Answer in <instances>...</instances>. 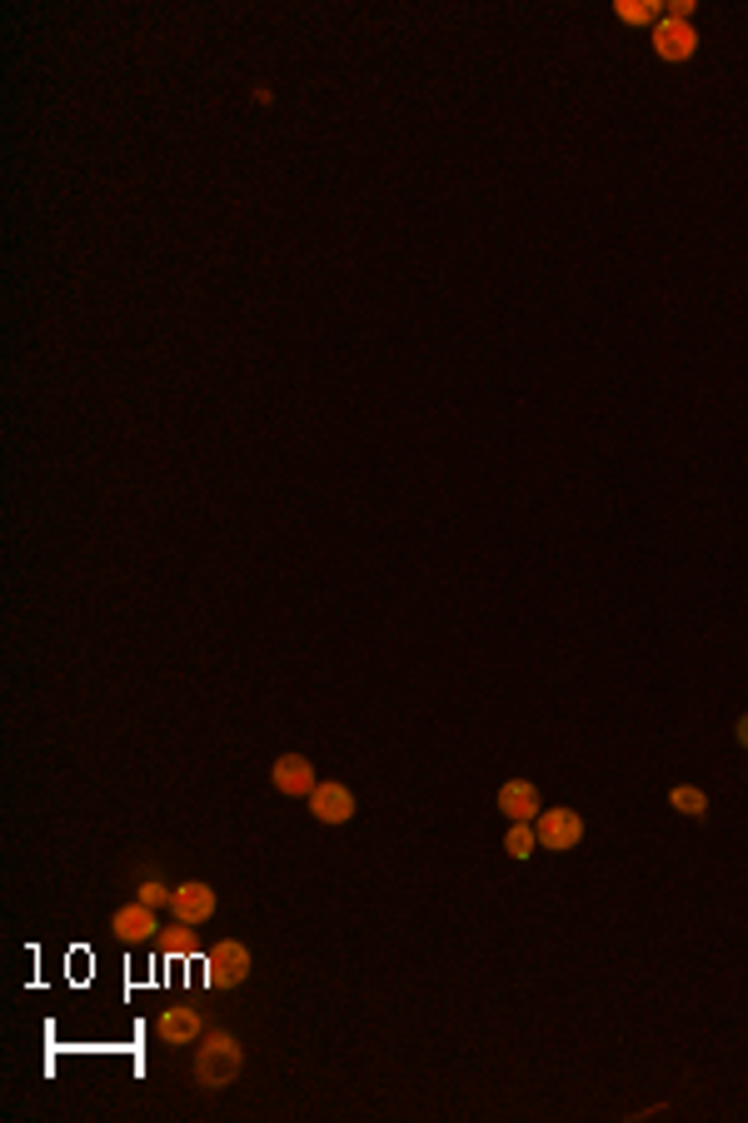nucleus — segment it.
Returning a JSON list of instances; mask_svg holds the SVG:
<instances>
[{
	"mask_svg": "<svg viewBox=\"0 0 748 1123\" xmlns=\"http://www.w3.org/2000/svg\"><path fill=\"white\" fill-rule=\"evenodd\" d=\"M245 1068V1049L234 1034H210V1039L195 1049V1084L200 1088H230Z\"/></svg>",
	"mask_w": 748,
	"mask_h": 1123,
	"instance_id": "1",
	"label": "nucleus"
},
{
	"mask_svg": "<svg viewBox=\"0 0 748 1123\" xmlns=\"http://www.w3.org/2000/svg\"><path fill=\"white\" fill-rule=\"evenodd\" d=\"M205 979H210V989H240V983L250 979V949L240 944V939L215 944L210 954H205Z\"/></svg>",
	"mask_w": 748,
	"mask_h": 1123,
	"instance_id": "2",
	"label": "nucleus"
},
{
	"mask_svg": "<svg viewBox=\"0 0 748 1123\" xmlns=\"http://www.w3.org/2000/svg\"><path fill=\"white\" fill-rule=\"evenodd\" d=\"M693 50H699V31H693L689 21H674V15H664V21L654 25V56L668 60V65H684V60H693Z\"/></svg>",
	"mask_w": 748,
	"mask_h": 1123,
	"instance_id": "3",
	"label": "nucleus"
},
{
	"mask_svg": "<svg viewBox=\"0 0 748 1123\" xmlns=\"http://www.w3.org/2000/svg\"><path fill=\"white\" fill-rule=\"evenodd\" d=\"M534 834L544 849H574V844L584 840V819L574 814V809H544V814L534 819Z\"/></svg>",
	"mask_w": 748,
	"mask_h": 1123,
	"instance_id": "4",
	"label": "nucleus"
},
{
	"mask_svg": "<svg viewBox=\"0 0 748 1123\" xmlns=\"http://www.w3.org/2000/svg\"><path fill=\"white\" fill-rule=\"evenodd\" d=\"M269 784H275L280 794H290V799H310L319 780H315V764H310L304 754H280L275 769H269Z\"/></svg>",
	"mask_w": 748,
	"mask_h": 1123,
	"instance_id": "5",
	"label": "nucleus"
},
{
	"mask_svg": "<svg viewBox=\"0 0 748 1123\" xmlns=\"http://www.w3.org/2000/svg\"><path fill=\"white\" fill-rule=\"evenodd\" d=\"M310 814H315L319 824H350V819H354L350 784H335V780L315 784V794H310Z\"/></svg>",
	"mask_w": 748,
	"mask_h": 1123,
	"instance_id": "6",
	"label": "nucleus"
},
{
	"mask_svg": "<svg viewBox=\"0 0 748 1123\" xmlns=\"http://www.w3.org/2000/svg\"><path fill=\"white\" fill-rule=\"evenodd\" d=\"M110 934L120 939V944H145V939H155L160 934V923H155V909L150 904H125V909H116L110 914Z\"/></svg>",
	"mask_w": 748,
	"mask_h": 1123,
	"instance_id": "7",
	"label": "nucleus"
},
{
	"mask_svg": "<svg viewBox=\"0 0 748 1123\" xmlns=\"http://www.w3.org/2000/svg\"><path fill=\"white\" fill-rule=\"evenodd\" d=\"M499 809L509 824H534V819L544 814V799H539V789L529 780H509L499 789Z\"/></svg>",
	"mask_w": 748,
	"mask_h": 1123,
	"instance_id": "8",
	"label": "nucleus"
},
{
	"mask_svg": "<svg viewBox=\"0 0 748 1123\" xmlns=\"http://www.w3.org/2000/svg\"><path fill=\"white\" fill-rule=\"evenodd\" d=\"M170 914L180 923H205L215 914V889L190 879V884H176V898H170Z\"/></svg>",
	"mask_w": 748,
	"mask_h": 1123,
	"instance_id": "9",
	"label": "nucleus"
},
{
	"mask_svg": "<svg viewBox=\"0 0 748 1123\" xmlns=\"http://www.w3.org/2000/svg\"><path fill=\"white\" fill-rule=\"evenodd\" d=\"M155 1034H160V1043H170V1049H185V1043H195L200 1034H205V1018H200L195 1009H165Z\"/></svg>",
	"mask_w": 748,
	"mask_h": 1123,
	"instance_id": "10",
	"label": "nucleus"
},
{
	"mask_svg": "<svg viewBox=\"0 0 748 1123\" xmlns=\"http://www.w3.org/2000/svg\"><path fill=\"white\" fill-rule=\"evenodd\" d=\"M155 949H160L165 958H195L200 954V939H195V923H170V929H160L155 934Z\"/></svg>",
	"mask_w": 748,
	"mask_h": 1123,
	"instance_id": "11",
	"label": "nucleus"
},
{
	"mask_svg": "<svg viewBox=\"0 0 748 1123\" xmlns=\"http://www.w3.org/2000/svg\"><path fill=\"white\" fill-rule=\"evenodd\" d=\"M614 15H619L624 25H659L664 21V5H659V0H619Z\"/></svg>",
	"mask_w": 748,
	"mask_h": 1123,
	"instance_id": "12",
	"label": "nucleus"
},
{
	"mask_svg": "<svg viewBox=\"0 0 748 1123\" xmlns=\"http://www.w3.org/2000/svg\"><path fill=\"white\" fill-rule=\"evenodd\" d=\"M668 805H674L678 814L699 819V814H709V794H703V789H693V784H678V789L668 794Z\"/></svg>",
	"mask_w": 748,
	"mask_h": 1123,
	"instance_id": "13",
	"label": "nucleus"
},
{
	"mask_svg": "<svg viewBox=\"0 0 748 1123\" xmlns=\"http://www.w3.org/2000/svg\"><path fill=\"white\" fill-rule=\"evenodd\" d=\"M504 849H509V859H529V854L539 849L534 824H509V834H504Z\"/></svg>",
	"mask_w": 748,
	"mask_h": 1123,
	"instance_id": "14",
	"label": "nucleus"
},
{
	"mask_svg": "<svg viewBox=\"0 0 748 1123\" xmlns=\"http://www.w3.org/2000/svg\"><path fill=\"white\" fill-rule=\"evenodd\" d=\"M135 898H141V904H150V909H160V904H170V898H176V889H165V884H155V879H150V884H141V894H135Z\"/></svg>",
	"mask_w": 748,
	"mask_h": 1123,
	"instance_id": "15",
	"label": "nucleus"
},
{
	"mask_svg": "<svg viewBox=\"0 0 748 1123\" xmlns=\"http://www.w3.org/2000/svg\"><path fill=\"white\" fill-rule=\"evenodd\" d=\"M668 15H674V21H689V15H693V0H674V5H668Z\"/></svg>",
	"mask_w": 748,
	"mask_h": 1123,
	"instance_id": "16",
	"label": "nucleus"
},
{
	"mask_svg": "<svg viewBox=\"0 0 748 1123\" xmlns=\"http://www.w3.org/2000/svg\"><path fill=\"white\" fill-rule=\"evenodd\" d=\"M734 734H738V745L748 749V714H744V720H738V729H734Z\"/></svg>",
	"mask_w": 748,
	"mask_h": 1123,
	"instance_id": "17",
	"label": "nucleus"
}]
</instances>
